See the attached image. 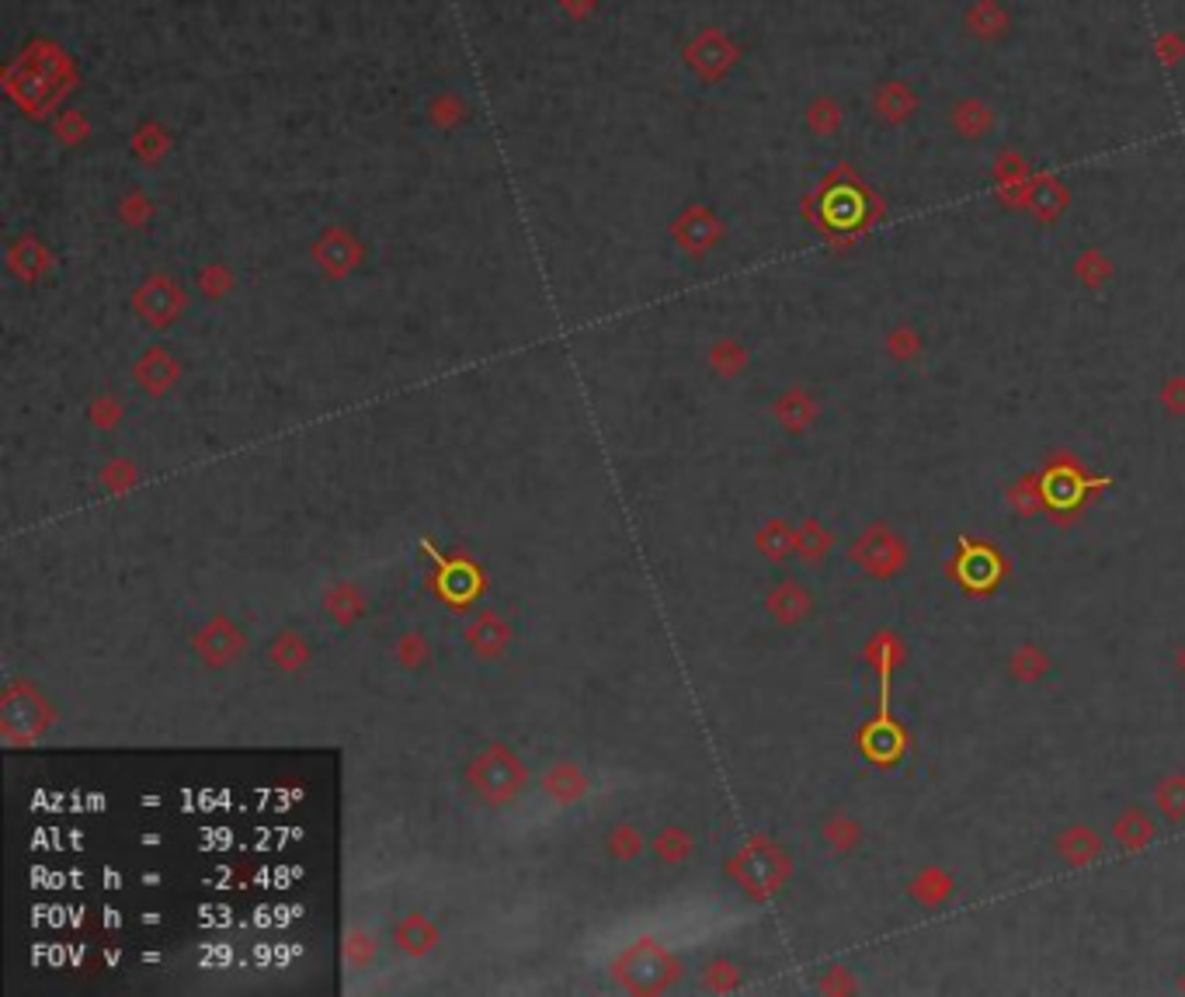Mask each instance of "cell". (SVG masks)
Segmentation results:
<instances>
[{"label":"cell","mask_w":1185,"mask_h":997,"mask_svg":"<svg viewBox=\"0 0 1185 997\" xmlns=\"http://www.w3.org/2000/svg\"><path fill=\"white\" fill-rule=\"evenodd\" d=\"M943 129L949 133V140L963 143V146H987L991 140H998L1002 133V111L987 94L977 91H953L943 101Z\"/></svg>","instance_id":"cell-1"},{"label":"cell","mask_w":1185,"mask_h":997,"mask_svg":"<svg viewBox=\"0 0 1185 997\" xmlns=\"http://www.w3.org/2000/svg\"><path fill=\"white\" fill-rule=\"evenodd\" d=\"M1019 17L1008 0H967L959 11V35L977 49H1002L1015 39Z\"/></svg>","instance_id":"cell-3"},{"label":"cell","mask_w":1185,"mask_h":997,"mask_svg":"<svg viewBox=\"0 0 1185 997\" xmlns=\"http://www.w3.org/2000/svg\"><path fill=\"white\" fill-rule=\"evenodd\" d=\"M866 111L879 133H905L925 111V94H921V87L911 77L887 73V77L873 81L866 94Z\"/></svg>","instance_id":"cell-2"},{"label":"cell","mask_w":1185,"mask_h":997,"mask_svg":"<svg viewBox=\"0 0 1185 997\" xmlns=\"http://www.w3.org/2000/svg\"><path fill=\"white\" fill-rule=\"evenodd\" d=\"M806 129L817 136V140H835L841 136L845 122H849V108H845V101L838 98V94L831 91H817L811 101H806Z\"/></svg>","instance_id":"cell-4"}]
</instances>
